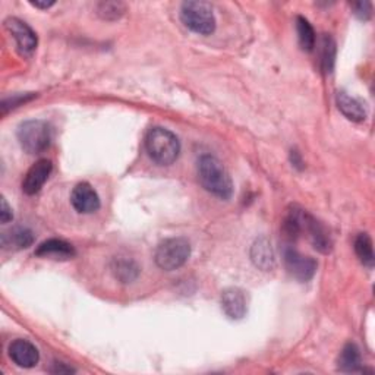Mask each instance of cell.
<instances>
[{
    "label": "cell",
    "instance_id": "cell-8",
    "mask_svg": "<svg viewBox=\"0 0 375 375\" xmlns=\"http://www.w3.org/2000/svg\"><path fill=\"white\" fill-rule=\"evenodd\" d=\"M72 207L81 214H91L100 208V198L94 188L87 183H78L71 194Z\"/></svg>",
    "mask_w": 375,
    "mask_h": 375
},
{
    "label": "cell",
    "instance_id": "cell-19",
    "mask_svg": "<svg viewBox=\"0 0 375 375\" xmlns=\"http://www.w3.org/2000/svg\"><path fill=\"white\" fill-rule=\"evenodd\" d=\"M355 252L361 262L366 265L368 269H372L375 257H374V247H372V239L368 233H361L355 239Z\"/></svg>",
    "mask_w": 375,
    "mask_h": 375
},
{
    "label": "cell",
    "instance_id": "cell-10",
    "mask_svg": "<svg viewBox=\"0 0 375 375\" xmlns=\"http://www.w3.org/2000/svg\"><path fill=\"white\" fill-rule=\"evenodd\" d=\"M9 358L21 368H33L38 364L40 354L37 347L24 339H16L9 344Z\"/></svg>",
    "mask_w": 375,
    "mask_h": 375
},
{
    "label": "cell",
    "instance_id": "cell-22",
    "mask_svg": "<svg viewBox=\"0 0 375 375\" xmlns=\"http://www.w3.org/2000/svg\"><path fill=\"white\" fill-rule=\"evenodd\" d=\"M125 11L126 8L120 2H101L97 5V14L106 21L119 19Z\"/></svg>",
    "mask_w": 375,
    "mask_h": 375
},
{
    "label": "cell",
    "instance_id": "cell-23",
    "mask_svg": "<svg viewBox=\"0 0 375 375\" xmlns=\"http://www.w3.org/2000/svg\"><path fill=\"white\" fill-rule=\"evenodd\" d=\"M354 11H355V15L359 16L361 19H368L371 16V4L369 2H358V4H354L352 5Z\"/></svg>",
    "mask_w": 375,
    "mask_h": 375
},
{
    "label": "cell",
    "instance_id": "cell-21",
    "mask_svg": "<svg viewBox=\"0 0 375 375\" xmlns=\"http://www.w3.org/2000/svg\"><path fill=\"white\" fill-rule=\"evenodd\" d=\"M336 61V43L330 36H324L321 40V66L323 71L330 73Z\"/></svg>",
    "mask_w": 375,
    "mask_h": 375
},
{
    "label": "cell",
    "instance_id": "cell-6",
    "mask_svg": "<svg viewBox=\"0 0 375 375\" xmlns=\"http://www.w3.org/2000/svg\"><path fill=\"white\" fill-rule=\"evenodd\" d=\"M5 26L8 33L14 37L21 56H31L38 43L37 34L33 31L31 26L18 18H8L5 21Z\"/></svg>",
    "mask_w": 375,
    "mask_h": 375
},
{
    "label": "cell",
    "instance_id": "cell-27",
    "mask_svg": "<svg viewBox=\"0 0 375 375\" xmlns=\"http://www.w3.org/2000/svg\"><path fill=\"white\" fill-rule=\"evenodd\" d=\"M56 369H53V372H59V374H62V372H73V369L72 368H69V366H65L63 364H56Z\"/></svg>",
    "mask_w": 375,
    "mask_h": 375
},
{
    "label": "cell",
    "instance_id": "cell-13",
    "mask_svg": "<svg viewBox=\"0 0 375 375\" xmlns=\"http://www.w3.org/2000/svg\"><path fill=\"white\" fill-rule=\"evenodd\" d=\"M251 260L262 272H270L274 269V251L272 242L267 237H258L251 248Z\"/></svg>",
    "mask_w": 375,
    "mask_h": 375
},
{
    "label": "cell",
    "instance_id": "cell-12",
    "mask_svg": "<svg viewBox=\"0 0 375 375\" xmlns=\"http://www.w3.org/2000/svg\"><path fill=\"white\" fill-rule=\"evenodd\" d=\"M304 232L308 233V237H309V240L317 251L323 252V254H327L332 251L333 242H332V237H330L327 229L308 212H305Z\"/></svg>",
    "mask_w": 375,
    "mask_h": 375
},
{
    "label": "cell",
    "instance_id": "cell-11",
    "mask_svg": "<svg viewBox=\"0 0 375 375\" xmlns=\"http://www.w3.org/2000/svg\"><path fill=\"white\" fill-rule=\"evenodd\" d=\"M222 308L232 319H240L247 315L248 302L245 292L239 287H229L222 292Z\"/></svg>",
    "mask_w": 375,
    "mask_h": 375
},
{
    "label": "cell",
    "instance_id": "cell-16",
    "mask_svg": "<svg viewBox=\"0 0 375 375\" xmlns=\"http://www.w3.org/2000/svg\"><path fill=\"white\" fill-rule=\"evenodd\" d=\"M34 242V233L29 227H14L2 235V247L5 250H26Z\"/></svg>",
    "mask_w": 375,
    "mask_h": 375
},
{
    "label": "cell",
    "instance_id": "cell-7",
    "mask_svg": "<svg viewBox=\"0 0 375 375\" xmlns=\"http://www.w3.org/2000/svg\"><path fill=\"white\" fill-rule=\"evenodd\" d=\"M283 260L287 272L299 282L311 280L317 272V261L292 247L284 248Z\"/></svg>",
    "mask_w": 375,
    "mask_h": 375
},
{
    "label": "cell",
    "instance_id": "cell-14",
    "mask_svg": "<svg viewBox=\"0 0 375 375\" xmlns=\"http://www.w3.org/2000/svg\"><path fill=\"white\" fill-rule=\"evenodd\" d=\"M36 255L41 258H53V260H69L75 257V250L66 240L62 239H48L43 242L37 250Z\"/></svg>",
    "mask_w": 375,
    "mask_h": 375
},
{
    "label": "cell",
    "instance_id": "cell-4",
    "mask_svg": "<svg viewBox=\"0 0 375 375\" xmlns=\"http://www.w3.org/2000/svg\"><path fill=\"white\" fill-rule=\"evenodd\" d=\"M180 19L186 29L200 34L210 36L216 30V16L207 2H185L180 6Z\"/></svg>",
    "mask_w": 375,
    "mask_h": 375
},
{
    "label": "cell",
    "instance_id": "cell-25",
    "mask_svg": "<svg viewBox=\"0 0 375 375\" xmlns=\"http://www.w3.org/2000/svg\"><path fill=\"white\" fill-rule=\"evenodd\" d=\"M12 219H14L12 208L9 207L8 201L5 198H2V210H0V220H2V223H8Z\"/></svg>",
    "mask_w": 375,
    "mask_h": 375
},
{
    "label": "cell",
    "instance_id": "cell-18",
    "mask_svg": "<svg viewBox=\"0 0 375 375\" xmlns=\"http://www.w3.org/2000/svg\"><path fill=\"white\" fill-rule=\"evenodd\" d=\"M339 369L343 372H356L362 368V356L359 347L355 343H347L341 349L337 359Z\"/></svg>",
    "mask_w": 375,
    "mask_h": 375
},
{
    "label": "cell",
    "instance_id": "cell-17",
    "mask_svg": "<svg viewBox=\"0 0 375 375\" xmlns=\"http://www.w3.org/2000/svg\"><path fill=\"white\" fill-rule=\"evenodd\" d=\"M112 272L120 283H132L140 276V267L128 257H119L112 262Z\"/></svg>",
    "mask_w": 375,
    "mask_h": 375
},
{
    "label": "cell",
    "instance_id": "cell-20",
    "mask_svg": "<svg viewBox=\"0 0 375 375\" xmlns=\"http://www.w3.org/2000/svg\"><path fill=\"white\" fill-rule=\"evenodd\" d=\"M297 31H298V38H299V44L302 47V50L305 51H312L315 47V31L312 29V25L309 24L308 19H305L304 16H298L297 18Z\"/></svg>",
    "mask_w": 375,
    "mask_h": 375
},
{
    "label": "cell",
    "instance_id": "cell-2",
    "mask_svg": "<svg viewBox=\"0 0 375 375\" xmlns=\"http://www.w3.org/2000/svg\"><path fill=\"white\" fill-rule=\"evenodd\" d=\"M145 151L155 165L170 166L179 157L180 143L172 130L155 126L147 132Z\"/></svg>",
    "mask_w": 375,
    "mask_h": 375
},
{
    "label": "cell",
    "instance_id": "cell-24",
    "mask_svg": "<svg viewBox=\"0 0 375 375\" xmlns=\"http://www.w3.org/2000/svg\"><path fill=\"white\" fill-rule=\"evenodd\" d=\"M34 96H16V97H14V98H11L9 101L8 100H5L4 101V104H2V109H4V113H6L8 112V109H9V107H16V106H19V104H22V103H25V101H29V100H31Z\"/></svg>",
    "mask_w": 375,
    "mask_h": 375
},
{
    "label": "cell",
    "instance_id": "cell-9",
    "mask_svg": "<svg viewBox=\"0 0 375 375\" xmlns=\"http://www.w3.org/2000/svg\"><path fill=\"white\" fill-rule=\"evenodd\" d=\"M51 170H53V165L50 160L47 158L38 160V162L33 165L31 169L26 172L22 180V191L26 195H36L37 192H40V190L47 182Z\"/></svg>",
    "mask_w": 375,
    "mask_h": 375
},
{
    "label": "cell",
    "instance_id": "cell-5",
    "mask_svg": "<svg viewBox=\"0 0 375 375\" xmlns=\"http://www.w3.org/2000/svg\"><path fill=\"white\" fill-rule=\"evenodd\" d=\"M18 141L24 151L40 154L50 147L51 128L44 120H26L18 128Z\"/></svg>",
    "mask_w": 375,
    "mask_h": 375
},
{
    "label": "cell",
    "instance_id": "cell-1",
    "mask_svg": "<svg viewBox=\"0 0 375 375\" xmlns=\"http://www.w3.org/2000/svg\"><path fill=\"white\" fill-rule=\"evenodd\" d=\"M198 179L204 190L214 197L229 200L233 194V182L217 157L205 154L198 160Z\"/></svg>",
    "mask_w": 375,
    "mask_h": 375
},
{
    "label": "cell",
    "instance_id": "cell-26",
    "mask_svg": "<svg viewBox=\"0 0 375 375\" xmlns=\"http://www.w3.org/2000/svg\"><path fill=\"white\" fill-rule=\"evenodd\" d=\"M31 5L34 8H38V9H48L55 5V2H31Z\"/></svg>",
    "mask_w": 375,
    "mask_h": 375
},
{
    "label": "cell",
    "instance_id": "cell-3",
    "mask_svg": "<svg viewBox=\"0 0 375 375\" xmlns=\"http://www.w3.org/2000/svg\"><path fill=\"white\" fill-rule=\"evenodd\" d=\"M190 255L191 244L185 237H169L158 244L154 260L162 270L173 272L180 269Z\"/></svg>",
    "mask_w": 375,
    "mask_h": 375
},
{
    "label": "cell",
    "instance_id": "cell-15",
    "mask_svg": "<svg viewBox=\"0 0 375 375\" xmlns=\"http://www.w3.org/2000/svg\"><path fill=\"white\" fill-rule=\"evenodd\" d=\"M336 103L339 111L352 122H362L366 119V109L365 106L355 97L347 93H337Z\"/></svg>",
    "mask_w": 375,
    "mask_h": 375
}]
</instances>
